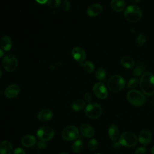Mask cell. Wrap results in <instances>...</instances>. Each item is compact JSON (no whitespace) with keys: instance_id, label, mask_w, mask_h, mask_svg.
<instances>
[{"instance_id":"obj_1","label":"cell","mask_w":154,"mask_h":154,"mask_svg":"<svg viewBox=\"0 0 154 154\" xmlns=\"http://www.w3.org/2000/svg\"><path fill=\"white\" fill-rule=\"evenodd\" d=\"M140 87L146 95L152 96L154 94V75L149 72L144 73L140 78Z\"/></svg>"},{"instance_id":"obj_2","label":"cell","mask_w":154,"mask_h":154,"mask_svg":"<svg viewBox=\"0 0 154 154\" xmlns=\"http://www.w3.org/2000/svg\"><path fill=\"white\" fill-rule=\"evenodd\" d=\"M142 11L140 7L135 5H131L127 7L123 13L124 17L130 22H137L142 17Z\"/></svg>"},{"instance_id":"obj_3","label":"cell","mask_w":154,"mask_h":154,"mask_svg":"<svg viewBox=\"0 0 154 154\" xmlns=\"http://www.w3.org/2000/svg\"><path fill=\"white\" fill-rule=\"evenodd\" d=\"M109 89L114 93L120 91L125 86V81L123 77L119 75H113L108 80Z\"/></svg>"},{"instance_id":"obj_4","label":"cell","mask_w":154,"mask_h":154,"mask_svg":"<svg viewBox=\"0 0 154 154\" xmlns=\"http://www.w3.org/2000/svg\"><path fill=\"white\" fill-rule=\"evenodd\" d=\"M128 101L135 106L143 105L145 102V97L143 93L137 90H131L127 93Z\"/></svg>"},{"instance_id":"obj_5","label":"cell","mask_w":154,"mask_h":154,"mask_svg":"<svg viewBox=\"0 0 154 154\" xmlns=\"http://www.w3.org/2000/svg\"><path fill=\"white\" fill-rule=\"evenodd\" d=\"M102 109L101 106L95 102H90L86 106L85 109V115L93 119L99 118L102 114Z\"/></svg>"},{"instance_id":"obj_6","label":"cell","mask_w":154,"mask_h":154,"mask_svg":"<svg viewBox=\"0 0 154 154\" xmlns=\"http://www.w3.org/2000/svg\"><path fill=\"white\" fill-rule=\"evenodd\" d=\"M2 63L4 69L9 72H14L17 69L18 65L17 58L10 54L6 55L3 58Z\"/></svg>"},{"instance_id":"obj_7","label":"cell","mask_w":154,"mask_h":154,"mask_svg":"<svg viewBox=\"0 0 154 154\" xmlns=\"http://www.w3.org/2000/svg\"><path fill=\"white\" fill-rule=\"evenodd\" d=\"M138 139L135 135L130 132H123L120 137L119 143L125 147H133L137 143Z\"/></svg>"},{"instance_id":"obj_8","label":"cell","mask_w":154,"mask_h":154,"mask_svg":"<svg viewBox=\"0 0 154 154\" xmlns=\"http://www.w3.org/2000/svg\"><path fill=\"white\" fill-rule=\"evenodd\" d=\"M54 135V131L48 126H44L40 128L37 132V137L43 141H47L51 140Z\"/></svg>"},{"instance_id":"obj_9","label":"cell","mask_w":154,"mask_h":154,"mask_svg":"<svg viewBox=\"0 0 154 154\" xmlns=\"http://www.w3.org/2000/svg\"><path fill=\"white\" fill-rule=\"evenodd\" d=\"M61 136L64 140L67 141L76 140L79 137V131L76 126L70 125L63 130Z\"/></svg>"},{"instance_id":"obj_10","label":"cell","mask_w":154,"mask_h":154,"mask_svg":"<svg viewBox=\"0 0 154 154\" xmlns=\"http://www.w3.org/2000/svg\"><path fill=\"white\" fill-rule=\"evenodd\" d=\"M93 91L95 96L99 99H104L108 96V91L102 82L96 83L93 87Z\"/></svg>"},{"instance_id":"obj_11","label":"cell","mask_w":154,"mask_h":154,"mask_svg":"<svg viewBox=\"0 0 154 154\" xmlns=\"http://www.w3.org/2000/svg\"><path fill=\"white\" fill-rule=\"evenodd\" d=\"M20 91V87L17 84H11L8 85L4 91L5 96L8 98L11 99L16 97Z\"/></svg>"},{"instance_id":"obj_12","label":"cell","mask_w":154,"mask_h":154,"mask_svg":"<svg viewBox=\"0 0 154 154\" xmlns=\"http://www.w3.org/2000/svg\"><path fill=\"white\" fill-rule=\"evenodd\" d=\"M72 55L73 58L80 63H82L86 58V53L85 51L80 47L73 48L72 51Z\"/></svg>"},{"instance_id":"obj_13","label":"cell","mask_w":154,"mask_h":154,"mask_svg":"<svg viewBox=\"0 0 154 154\" xmlns=\"http://www.w3.org/2000/svg\"><path fill=\"white\" fill-rule=\"evenodd\" d=\"M138 140L140 143L144 146L147 145L152 140V134L147 129L142 130L138 135Z\"/></svg>"},{"instance_id":"obj_14","label":"cell","mask_w":154,"mask_h":154,"mask_svg":"<svg viewBox=\"0 0 154 154\" xmlns=\"http://www.w3.org/2000/svg\"><path fill=\"white\" fill-rule=\"evenodd\" d=\"M102 6L99 4L90 5L87 9V14L90 17L97 16L102 11Z\"/></svg>"},{"instance_id":"obj_15","label":"cell","mask_w":154,"mask_h":154,"mask_svg":"<svg viewBox=\"0 0 154 154\" xmlns=\"http://www.w3.org/2000/svg\"><path fill=\"white\" fill-rule=\"evenodd\" d=\"M36 143V138L35 136L31 134L25 135L21 140V144L26 147L33 146Z\"/></svg>"},{"instance_id":"obj_16","label":"cell","mask_w":154,"mask_h":154,"mask_svg":"<svg viewBox=\"0 0 154 154\" xmlns=\"http://www.w3.org/2000/svg\"><path fill=\"white\" fill-rule=\"evenodd\" d=\"M80 131L81 134L87 138H90L94 134L93 128L88 124H82L80 126Z\"/></svg>"},{"instance_id":"obj_17","label":"cell","mask_w":154,"mask_h":154,"mask_svg":"<svg viewBox=\"0 0 154 154\" xmlns=\"http://www.w3.org/2000/svg\"><path fill=\"white\" fill-rule=\"evenodd\" d=\"M13 146L11 143L7 140L0 143V154H12Z\"/></svg>"},{"instance_id":"obj_18","label":"cell","mask_w":154,"mask_h":154,"mask_svg":"<svg viewBox=\"0 0 154 154\" xmlns=\"http://www.w3.org/2000/svg\"><path fill=\"white\" fill-rule=\"evenodd\" d=\"M53 117L52 111L48 109L41 110L37 114V119L42 122H46L51 119Z\"/></svg>"},{"instance_id":"obj_19","label":"cell","mask_w":154,"mask_h":154,"mask_svg":"<svg viewBox=\"0 0 154 154\" xmlns=\"http://www.w3.org/2000/svg\"><path fill=\"white\" fill-rule=\"evenodd\" d=\"M126 4L124 0H111V7L116 12H120L125 9Z\"/></svg>"},{"instance_id":"obj_20","label":"cell","mask_w":154,"mask_h":154,"mask_svg":"<svg viewBox=\"0 0 154 154\" xmlns=\"http://www.w3.org/2000/svg\"><path fill=\"white\" fill-rule=\"evenodd\" d=\"M108 135L110 139L113 141H116L120 135L119 128L116 125H111L108 128Z\"/></svg>"},{"instance_id":"obj_21","label":"cell","mask_w":154,"mask_h":154,"mask_svg":"<svg viewBox=\"0 0 154 154\" xmlns=\"http://www.w3.org/2000/svg\"><path fill=\"white\" fill-rule=\"evenodd\" d=\"M120 63L123 67L126 69H131L135 65L134 60L129 56L123 57L120 60Z\"/></svg>"},{"instance_id":"obj_22","label":"cell","mask_w":154,"mask_h":154,"mask_svg":"<svg viewBox=\"0 0 154 154\" xmlns=\"http://www.w3.org/2000/svg\"><path fill=\"white\" fill-rule=\"evenodd\" d=\"M11 44L12 43L11 38L8 36L4 35L1 38L0 45L2 49H4V51H9L11 48Z\"/></svg>"},{"instance_id":"obj_23","label":"cell","mask_w":154,"mask_h":154,"mask_svg":"<svg viewBox=\"0 0 154 154\" xmlns=\"http://www.w3.org/2000/svg\"><path fill=\"white\" fill-rule=\"evenodd\" d=\"M85 102L82 99H77L75 100L72 104V108L75 111H79L84 108Z\"/></svg>"},{"instance_id":"obj_24","label":"cell","mask_w":154,"mask_h":154,"mask_svg":"<svg viewBox=\"0 0 154 154\" xmlns=\"http://www.w3.org/2000/svg\"><path fill=\"white\" fill-rule=\"evenodd\" d=\"M72 150L74 153L80 152L83 148V141L81 139H77L72 145Z\"/></svg>"},{"instance_id":"obj_25","label":"cell","mask_w":154,"mask_h":154,"mask_svg":"<svg viewBox=\"0 0 154 154\" xmlns=\"http://www.w3.org/2000/svg\"><path fill=\"white\" fill-rule=\"evenodd\" d=\"M95 76L98 80L100 81H104L106 76V71L103 68H99L96 71Z\"/></svg>"},{"instance_id":"obj_26","label":"cell","mask_w":154,"mask_h":154,"mask_svg":"<svg viewBox=\"0 0 154 154\" xmlns=\"http://www.w3.org/2000/svg\"><path fill=\"white\" fill-rule=\"evenodd\" d=\"M83 67L84 70L88 73H91L93 72L94 69V64L91 61H87L83 64Z\"/></svg>"},{"instance_id":"obj_27","label":"cell","mask_w":154,"mask_h":154,"mask_svg":"<svg viewBox=\"0 0 154 154\" xmlns=\"http://www.w3.org/2000/svg\"><path fill=\"white\" fill-rule=\"evenodd\" d=\"M98 147V142L96 139L91 138L88 143V148L90 150H94Z\"/></svg>"},{"instance_id":"obj_28","label":"cell","mask_w":154,"mask_h":154,"mask_svg":"<svg viewBox=\"0 0 154 154\" xmlns=\"http://www.w3.org/2000/svg\"><path fill=\"white\" fill-rule=\"evenodd\" d=\"M139 81L137 78H131L129 80L128 84H127V88L132 89L136 87L138 84H139Z\"/></svg>"},{"instance_id":"obj_29","label":"cell","mask_w":154,"mask_h":154,"mask_svg":"<svg viewBox=\"0 0 154 154\" xmlns=\"http://www.w3.org/2000/svg\"><path fill=\"white\" fill-rule=\"evenodd\" d=\"M146 37L143 34H140L136 38V44L139 46H143L146 43Z\"/></svg>"},{"instance_id":"obj_30","label":"cell","mask_w":154,"mask_h":154,"mask_svg":"<svg viewBox=\"0 0 154 154\" xmlns=\"http://www.w3.org/2000/svg\"><path fill=\"white\" fill-rule=\"evenodd\" d=\"M61 0H48V5L51 8H56L61 4Z\"/></svg>"},{"instance_id":"obj_31","label":"cell","mask_w":154,"mask_h":154,"mask_svg":"<svg viewBox=\"0 0 154 154\" xmlns=\"http://www.w3.org/2000/svg\"><path fill=\"white\" fill-rule=\"evenodd\" d=\"M143 72V69L141 66H137L133 70V74L134 76H140Z\"/></svg>"},{"instance_id":"obj_32","label":"cell","mask_w":154,"mask_h":154,"mask_svg":"<svg viewBox=\"0 0 154 154\" xmlns=\"http://www.w3.org/2000/svg\"><path fill=\"white\" fill-rule=\"evenodd\" d=\"M61 7L64 11H67L70 8V3L67 1H64L61 4Z\"/></svg>"},{"instance_id":"obj_33","label":"cell","mask_w":154,"mask_h":154,"mask_svg":"<svg viewBox=\"0 0 154 154\" xmlns=\"http://www.w3.org/2000/svg\"><path fill=\"white\" fill-rule=\"evenodd\" d=\"M146 152V149L144 147H138L135 150V154H144Z\"/></svg>"},{"instance_id":"obj_34","label":"cell","mask_w":154,"mask_h":154,"mask_svg":"<svg viewBox=\"0 0 154 154\" xmlns=\"http://www.w3.org/2000/svg\"><path fill=\"white\" fill-rule=\"evenodd\" d=\"M84 99L85 100L88 102V103H90L91 102V100H92V97L91 96V94L88 93H85L84 95Z\"/></svg>"},{"instance_id":"obj_35","label":"cell","mask_w":154,"mask_h":154,"mask_svg":"<svg viewBox=\"0 0 154 154\" xmlns=\"http://www.w3.org/2000/svg\"><path fill=\"white\" fill-rule=\"evenodd\" d=\"M13 154H25V152L23 149L18 147L14 150Z\"/></svg>"},{"instance_id":"obj_36","label":"cell","mask_w":154,"mask_h":154,"mask_svg":"<svg viewBox=\"0 0 154 154\" xmlns=\"http://www.w3.org/2000/svg\"><path fill=\"white\" fill-rule=\"evenodd\" d=\"M37 147L40 149H43L46 147V144L45 143V141H40L37 143Z\"/></svg>"},{"instance_id":"obj_37","label":"cell","mask_w":154,"mask_h":154,"mask_svg":"<svg viewBox=\"0 0 154 154\" xmlns=\"http://www.w3.org/2000/svg\"><path fill=\"white\" fill-rule=\"evenodd\" d=\"M38 3L41 4H45L46 2H47L48 1V0H35Z\"/></svg>"},{"instance_id":"obj_38","label":"cell","mask_w":154,"mask_h":154,"mask_svg":"<svg viewBox=\"0 0 154 154\" xmlns=\"http://www.w3.org/2000/svg\"><path fill=\"white\" fill-rule=\"evenodd\" d=\"M130 1L132 3H133L134 4H138L140 0H130Z\"/></svg>"},{"instance_id":"obj_39","label":"cell","mask_w":154,"mask_h":154,"mask_svg":"<svg viewBox=\"0 0 154 154\" xmlns=\"http://www.w3.org/2000/svg\"><path fill=\"white\" fill-rule=\"evenodd\" d=\"M3 55H4V52L1 49H0V58L2 57Z\"/></svg>"},{"instance_id":"obj_40","label":"cell","mask_w":154,"mask_h":154,"mask_svg":"<svg viewBox=\"0 0 154 154\" xmlns=\"http://www.w3.org/2000/svg\"><path fill=\"white\" fill-rule=\"evenodd\" d=\"M151 152L152 154H154V146L152 147V148L151 149Z\"/></svg>"},{"instance_id":"obj_41","label":"cell","mask_w":154,"mask_h":154,"mask_svg":"<svg viewBox=\"0 0 154 154\" xmlns=\"http://www.w3.org/2000/svg\"><path fill=\"white\" fill-rule=\"evenodd\" d=\"M1 76H2V71H1V70L0 69V78L1 77Z\"/></svg>"},{"instance_id":"obj_42","label":"cell","mask_w":154,"mask_h":154,"mask_svg":"<svg viewBox=\"0 0 154 154\" xmlns=\"http://www.w3.org/2000/svg\"><path fill=\"white\" fill-rule=\"evenodd\" d=\"M60 154H69V153H67V152H63V153H60Z\"/></svg>"},{"instance_id":"obj_43","label":"cell","mask_w":154,"mask_h":154,"mask_svg":"<svg viewBox=\"0 0 154 154\" xmlns=\"http://www.w3.org/2000/svg\"><path fill=\"white\" fill-rule=\"evenodd\" d=\"M97 154H100V153H97Z\"/></svg>"}]
</instances>
